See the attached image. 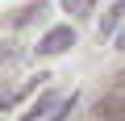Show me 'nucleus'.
Listing matches in <instances>:
<instances>
[{
	"mask_svg": "<svg viewBox=\"0 0 125 121\" xmlns=\"http://www.w3.org/2000/svg\"><path fill=\"white\" fill-rule=\"evenodd\" d=\"M62 9H67L71 17H83V13H92V9H96V0H62Z\"/></svg>",
	"mask_w": 125,
	"mask_h": 121,
	"instance_id": "nucleus-5",
	"label": "nucleus"
},
{
	"mask_svg": "<svg viewBox=\"0 0 125 121\" xmlns=\"http://www.w3.org/2000/svg\"><path fill=\"white\" fill-rule=\"evenodd\" d=\"M96 117H100V121H125V92L108 88V92L96 100Z\"/></svg>",
	"mask_w": 125,
	"mask_h": 121,
	"instance_id": "nucleus-2",
	"label": "nucleus"
},
{
	"mask_svg": "<svg viewBox=\"0 0 125 121\" xmlns=\"http://www.w3.org/2000/svg\"><path fill=\"white\" fill-rule=\"evenodd\" d=\"M4 58H13V50H9V46H0V63H4Z\"/></svg>",
	"mask_w": 125,
	"mask_h": 121,
	"instance_id": "nucleus-9",
	"label": "nucleus"
},
{
	"mask_svg": "<svg viewBox=\"0 0 125 121\" xmlns=\"http://www.w3.org/2000/svg\"><path fill=\"white\" fill-rule=\"evenodd\" d=\"M46 13V4H42V0H38V4H25L21 13H17V25H25V21H33V17H42Z\"/></svg>",
	"mask_w": 125,
	"mask_h": 121,
	"instance_id": "nucleus-6",
	"label": "nucleus"
},
{
	"mask_svg": "<svg viewBox=\"0 0 125 121\" xmlns=\"http://www.w3.org/2000/svg\"><path fill=\"white\" fill-rule=\"evenodd\" d=\"M113 88H117V92H125V71L117 75V84H113Z\"/></svg>",
	"mask_w": 125,
	"mask_h": 121,
	"instance_id": "nucleus-8",
	"label": "nucleus"
},
{
	"mask_svg": "<svg viewBox=\"0 0 125 121\" xmlns=\"http://www.w3.org/2000/svg\"><path fill=\"white\" fill-rule=\"evenodd\" d=\"M75 109V92H71V100H58V113L50 117V121H67V113Z\"/></svg>",
	"mask_w": 125,
	"mask_h": 121,
	"instance_id": "nucleus-7",
	"label": "nucleus"
},
{
	"mask_svg": "<svg viewBox=\"0 0 125 121\" xmlns=\"http://www.w3.org/2000/svg\"><path fill=\"white\" fill-rule=\"evenodd\" d=\"M67 46H75V29H71V25H54V29L38 42V54H62Z\"/></svg>",
	"mask_w": 125,
	"mask_h": 121,
	"instance_id": "nucleus-1",
	"label": "nucleus"
},
{
	"mask_svg": "<svg viewBox=\"0 0 125 121\" xmlns=\"http://www.w3.org/2000/svg\"><path fill=\"white\" fill-rule=\"evenodd\" d=\"M117 21H125V0H117V4L104 13V21H100V38H108V33L117 29Z\"/></svg>",
	"mask_w": 125,
	"mask_h": 121,
	"instance_id": "nucleus-3",
	"label": "nucleus"
},
{
	"mask_svg": "<svg viewBox=\"0 0 125 121\" xmlns=\"http://www.w3.org/2000/svg\"><path fill=\"white\" fill-rule=\"evenodd\" d=\"M54 104H58V96H54V92H46V96H38V100L29 104V113H25L21 121H38V117H42L46 109H54Z\"/></svg>",
	"mask_w": 125,
	"mask_h": 121,
	"instance_id": "nucleus-4",
	"label": "nucleus"
}]
</instances>
